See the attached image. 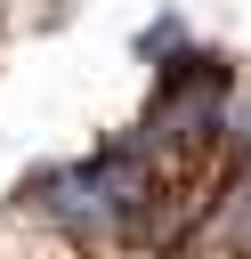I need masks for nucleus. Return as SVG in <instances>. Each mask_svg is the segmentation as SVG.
<instances>
[{
  "label": "nucleus",
  "instance_id": "f257e3e1",
  "mask_svg": "<svg viewBox=\"0 0 251 259\" xmlns=\"http://www.w3.org/2000/svg\"><path fill=\"white\" fill-rule=\"evenodd\" d=\"M16 202H24L32 219H49L65 243H121V235H130V219H121V202H113V186L97 178L89 154H81V162L32 170V178L16 186Z\"/></svg>",
  "mask_w": 251,
  "mask_h": 259
},
{
  "label": "nucleus",
  "instance_id": "f03ea898",
  "mask_svg": "<svg viewBox=\"0 0 251 259\" xmlns=\"http://www.w3.org/2000/svg\"><path fill=\"white\" fill-rule=\"evenodd\" d=\"M211 243H219L227 259H251V170L227 178V194H219V210H211Z\"/></svg>",
  "mask_w": 251,
  "mask_h": 259
},
{
  "label": "nucleus",
  "instance_id": "7ed1b4c3",
  "mask_svg": "<svg viewBox=\"0 0 251 259\" xmlns=\"http://www.w3.org/2000/svg\"><path fill=\"white\" fill-rule=\"evenodd\" d=\"M219 146H227L235 170H251V81L235 89V105H227V138H219Z\"/></svg>",
  "mask_w": 251,
  "mask_h": 259
}]
</instances>
